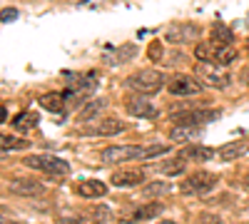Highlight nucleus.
<instances>
[{"label":"nucleus","mask_w":249,"mask_h":224,"mask_svg":"<svg viewBox=\"0 0 249 224\" xmlns=\"http://www.w3.org/2000/svg\"><path fill=\"white\" fill-rule=\"evenodd\" d=\"M167 152V147H137V145H117V147H107L102 152V159L107 165H117V162H130V159H147L152 155H162Z\"/></svg>","instance_id":"nucleus-1"},{"label":"nucleus","mask_w":249,"mask_h":224,"mask_svg":"<svg viewBox=\"0 0 249 224\" xmlns=\"http://www.w3.org/2000/svg\"><path fill=\"white\" fill-rule=\"evenodd\" d=\"M25 167L40 170V172H45V174H50L55 179L70 174V165H68V162L60 159V157H53V155H33V157H25Z\"/></svg>","instance_id":"nucleus-2"},{"label":"nucleus","mask_w":249,"mask_h":224,"mask_svg":"<svg viewBox=\"0 0 249 224\" xmlns=\"http://www.w3.org/2000/svg\"><path fill=\"white\" fill-rule=\"evenodd\" d=\"M219 182L217 174H210V172H197V174H190L182 185H179V192L182 194H207L214 185Z\"/></svg>","instance_id":"nucleus-3"},{"label":"nucleus","mask_w":249,"mask_h":224,"mask_svg":"<svg viewBox=\"0 0 249 224\" xmlns=\"http://www.w3.org/2000/svg\"><path fill=\"white\" fill-rule=\"evenodd\" d=\"M130 87L142 95H155L162 87V75L157 70H140L130 77Z\"/></svg>","instance_id":"nucleus-4"},{"label":"nucleus","mask_w":249,"mask_h":224,"mask_svg":"<svg viewBox=\"0 0 249 224\" xmlns=\"http://www.w3.org/2000/svg\"><path fill=\"white\" fill-rule=\"evenodd\" d=\"M195 72H197V75L204 80V85H210V87L222 90V87L230 85V75H227L224 70H219L214 63H197Z\"/></svg>","instance_id":"nucleus-5"},{"label":"nucleus","mask_w":249,"mask_h":224,"mask_svg":"<svg viewBox=\"0 0 249 224\" xmlns=\"http://www.w3.org/2000/svg\"><path fill=\"white\" fill-rule=\"evenodd\" d=\"M199 25L195 23H172L164 33V40H170V43H190V40L199 37Z\"/></svg>","instance_id":"nucleus-6"},{"label":"nucleus","mask_w":249,"mask_h":224,"mask_svg":"<svg viewBox=\"0 0 249 224\" xmlns=\"http://www.w3.org/2000/svg\"><path fill=\"white\" fill-rule=\"evenodd\" d=\"M219 117V110H187V112H175V122L177 125H187V127H197V125H204L210 120H217Z\"/></svg>","instance_id":"nucleus-7"},{"label":"nucleus","mask_w":249,"mask_h":224,"mask_svg":"<svg viewBox=\"0 0 249 224\" xmlns=\"http://www.w3.org/2000/svg\"><path fill=\"white\" fill-rule=\"evenodd\" d=\"M197 92H202V85L190 75H175L170 80V95H175V97H190Z\"/></svg>","instance_id":"nucleus-8"},{"label":"nucleus","mask_w":249,"mask_h":224,"mask_svg":"<svg viewBox=\"0 0 249 224\" xmlns=\"http://www.w3.org/2000/svg\"><path fill=\"white\" fill-rule=\"evenodd\" d=\"M10 192L18 194V197H37V194L45 192V187L33 177H18V179L10 182Z\"/></svg>","instance_id":"nucleus-9"},{"label":"nucleus","mask_w":249,"mask_h":224,"mask_svg":"<svg viewBox=\"0 0 249 224\" xmlns=\"http://www.w3.org/2000/svg\"><path fill=\"white\" fill-rule=\"evenodd\" d=\"M124 130V122H120V120H115V117H100L95 125H90V135H100V137H112V135H117V132H122Z\"/></svg>","instance_id":"nucleus-10"},{"label":"nucleus","mask_w":249,"mask_h":224,"mask_svg":"<svg viewBox=\"0 0 249 224\" xmlns=\"http://www.w3.org/2000/svg\"><path fill=\"white\" fill-rule=\"evenodd\" d=\"M127 112L132 117H142V120H155L160 115V110L152 103H147L144 97H132L130 103H127Z\"/></svg>","instance_id":"nucleus-11"},{"label":"nucleus","mask_w":249,"mask_h":224,"mask_svg":"<svg viewBox=\"0 0 249 224\" xmlns=\"http://www.w3.org/2000/svg\"><path fill=\"white\" fill-rule=\"evenodd\" d=\"M237 60V50L232 45H219V43H212V63L224 68Z\"/></svg>","instance_id":"nucleus-12"},{"label":"nucleus","mask_w":249,"mask_h":224,"mask_svg":"<svg viewBox=\"0 0 249 224\" xmlns=\"http://www.w3.org/2000/svg\"><path fill=\"white\" fill-rule=\"evenodd\" d=\"M162 212V205H157V202H150V205H142L137 209H132L127 217H122V222H142V219H150V217H157Z\"/></svg>","instance_id":"nucleus-13"},{"label":"nucleus","mask_w":249,"mask_h":224,"mask_svg":"<svg viewBox=\"0 0 249 224\" xmlns=\"http://www.w3.org/2000/svg\"><path fill=\"white\" fill-rule=\"evenodd\" d=\"M105 192H107V187L102 185V182H97V179H85V182H80V185H77V194L85 197V199L105 197Z\"/></svg>","instance_id":"nucleus-14"},{"label":"nucleus","mask_w":249,"mask_h":224,"mask_svg":"<svg viewBox=\"0 0 249 224\" xmlns=\"http://www.w3.org/2000/svg\"><path fill=\"white\" fill-rule=\"evenodd\" d=\"M217 152L212 147H202V145H190V147H184L182 150V159H192V162H207V159H212Z\"/></svg>","instance_id":"nucleus-15"},{"label":"nucleus","mask_w":249,"mask_h":224,"mask_svg":"<svg viewBox=\"0 0 249 224\" xmlns=\"http://www.w3.org/2000/svg\"><path fill=\"white\" fill-rule=\"evenodd\" d=\"M107 107H110V103H107L105 97H95L90 105H85V107H82V112H80V120H82V122H90V120L100 117V115L105 112Z\"/></svg>","instance_id":"nucleus-16"},{"label":"nucleus","mask_w":249,"mask_h":224,"mask_svg":"<svg viewBox=\"0 0 249 224\" xmlns=\"http://www.w3.org/2000/svg\"><path fill=\"white\" fill-rule=\"evenodd\" d=\"M249 152V142H230V145H224L222 150H217V155H219V159H224V162H230V159H237V157H242V155H247Z\"/></svg>","instance_id":"nucleus-17"},{"label":"nucleus","mask_w":249,"mask_h":224,"mask_svg":"<svg viewBox=\"0 0 249 224\" xmlns=\"http://www.w3.org/2000/svg\"><path fill=\"white\" fill-rule=\"evenodd\" d=\"M142 179H144V172L142 170H130V172L112 174V185H117V187H135V185H140Z\"/></svg>","instance_id":"nucleus-18"},{"label":"nucleus","mask_w":249,"mask_h":224,"mask_svg":"<svg viewBox=\"0 0 249 224\" xmlns=\"http://www.w3.org/2000/svg\"><path fill=\"white\" fill-rule=\"evenodd\" d=\"M37 103L43 105L45 110H50V112H62V103H65V97L57 95V92H45V95L37 97Z\"/></svg>","instance_id":"nucleus-19"},{"label":"nucleus","mask_w":249,"mask_h":224,"mask_svg":"<svg viewBox=\"0 0 249 224\" xmlns=\"http://www.w3.org/2000/svg\"><path fill=\"white\" fill-rule=\"evenodd\" d=\"M35 125H37V115H35V112H20V115L13 120V127L20 130V132H28V130H33Z\"/></svg>","instance_id":"nucleus-20"},{"label":"nucleus","mask_w":249,"mask_h":224,"mask_svg":"<svg viewBox=\"0 0 249 224\" xmlns=\"http://www.w3.org/2000/svg\"><path fill=\"white\" fill-rule=\"evenodd\" d=\"M195 135H197V127H187V125H175L170 130V139L172 142H187V139L195 137Z\"/></svg>","instance_id":"nucleus-21"},{"label":"nucleus","mask_w":249,"mask_h":224,"mask_svg":"<svg viewBox=\"0 0 249 224\" xmlns=\"http://www.w3.org/2000/svg\"><path fill=\"white\" fill-rule=\"evenodd\" d=\"M184 165H187V159H182V157L179 159H170V162H164V165L160 167V172L162 174H170V177L172 174H182L184 172Z\"/></svg>","instance_id":"nucleus-22"},{"label":"nucleus","mask_w":249,"mask_h":224,"mask_svg":"<svg viewBox=\"0 0 249 224\" xmlns=\"http://www.w3.org/2000/svg\"><path fill=\"white\" fill-rule=\"evenodd\" d=\"M0 145H3V155H8V150H25L30 142L28 139H15V137H0Z\"/></svg>","instance_id":"nucleus-23"},{"label":"nucleus","mask_w":249,"mask_h":224,"mask_svg":"<svg viewBox=\"0 0 249 224\" xmlns=\"http://www.w3.org/2000/svg\"><path fill=\"white\" fill-rule=\"evenodd\" d=\"M172 187L167 185V182H152L150 187H144V192H142V197H157V194H167Z\"/></svg>","instance_id":"nucleus-24"},{"label":"nucleus","mask_w":249,"mask_h":224,"mask_svg":"<svg viewBox=\"0 0 249 224\" xmlns=\"http://www.w3.org/2000/svg\"><path fill=\"white\" fill-rule=\"evenodd\" d=\"M214 40H217L219 45H230L234 37H232V30H230V28H224L222 23H217V25H214Z\"/></svg>","instance_id":"nucleus-25"},{"label":"nucleus","mask_w":249,"mask_h":224,"mask_svg":"<svg viewBox=\"0 0 249 224\" xmlns=\"http://www.w3.org/2000/svg\"><path fill=\"white\" fill-rule=\"evenodd\" d=\"M147 55H150V60H152V63H160V60H162V43H160V40L150 43V48H147Z\"/></svg>","instance_id":"nucleus-26"},{"label":"nucleus","mask_w":249,"mask_h":224,"mask_svg":"<svg viewBox=\"0 0 249 224\" xmlns=\"http://www.w3.org/2000/svg\"><path fill=\"white\" fill-rule=\"evenodd\" d=\"M60 222H62V224H97V222L90 219V217H60Z\"/></svg>","instance_id":"nucleus-27"},{"label":"nucleus","mask_w":249,"mask_h":224,"mask_svg":"<svg viewBox=\"0 0 249 224\" xmlns=\"http://www.w3.org/2000/svg\"><path fill=\"white\" fill-rule=\"evenodd\" d=\"M197 224H224L217 214H210V212H204V214H199L197 217Z\"/></svg>","instance_id":"nucleus-28"},{"label":"nucleus","mask_w":249,"mask_h":224,"mask_svg":"<svg viewBox=\"0 0 249 224\" xmlns=\"http://www.w3.org/2000/svg\"><path fill=\"white\" fill-rule=\"evenodd\" d=\"M13 20H18V10L15 8H5L3 10V23H13Z\"/></svg>","instance_id":"nucleus-29"},{"label":"nucleus","mask_w":249,"mask_h":224,"mask_svg":"<svg viewBox=\"0 0 249 224\" xmlns=\"http://www.w3.org/2000/svg\"><path fill=\"white\" fill-rule=\"evenodd\" d=\"M160 224H177V222H170V219H164V222H160Z\"/></svg>","instance_id":"nucleus-30"},{"label":"nucleus","mask_w":249,"mask_h":224,"mask_svg":"<svg viewBox=\"0 0 249 224\" xmlns=\"http://www.w3.org/2000/svg\"><path fill=\"white\" fill-rule=\"evenodd\" d=\"M82 3H97V0H82Z\"/></svg>","instance_id":"nucleus-31"},{"label":"nucleus","mask_w":249,"mask_h":224,"mask_svg":"<svg viewBox=\"0 0 249 224\" xmlns=\"http://www.w3.org/2000/svg\"><path fill=\"white\" fill-rule=\"evenodd\" d=\"M3 224H18V222H3Z\"/></svg>","instance_id":"nucleus-32"},{"label":"nucleus","mask_w":249,"mask_h":224,"mask_svg":"<svg viewBox=\"0 0 249 224\" xmlns=\"http://www.w3.org/2000/svg\"><path fill=\"white\" fill-rule=\"evenodd\" d=\"M247 85H249V72H247Z\"/></svg>","instance_id":"nucleus-33"},{"label":"nucleus","mask_w":249,"mask_h":224,"mask_svg":"<svg viewBox=\"0 0 249 224\" xmlns=\"http://www.w3.org/2000/svg\"><path fill=\"white\" fill-rule=\"evenodd\" d=\"M247 185H249V177H247Z\"/></svg>","instance_id":"nucleus-34"}]
</instances>
